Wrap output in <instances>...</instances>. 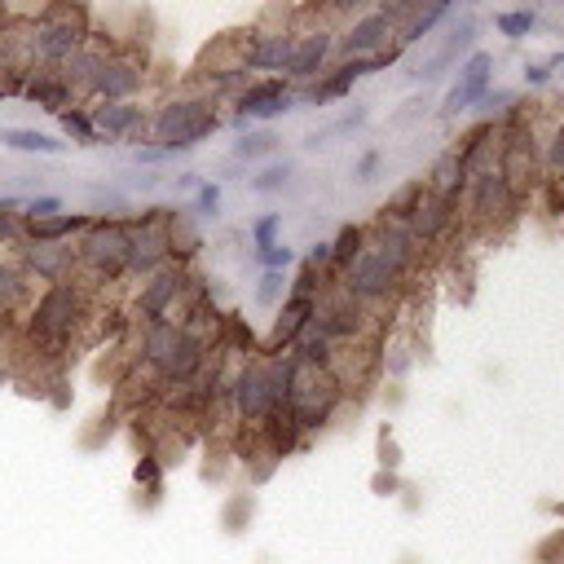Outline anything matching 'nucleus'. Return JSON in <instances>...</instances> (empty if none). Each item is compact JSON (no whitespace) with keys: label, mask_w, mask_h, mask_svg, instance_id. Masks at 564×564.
<instances>
[{"label":"nucleus","mask_w":564,"mask_h":564,"mask_svg":"<svg viewBox=\"0 0 564 564\" xmlns=\"http://www.w3.org/2000/svg\"><path fill=\"white\" fill-rule=\"evenodd\" d=\"M304 265H313V269L331 274V243H313V248L304 252Z\"/></svg>","instance_id":"nucleus-52"},{"label":"nucleus","mask_w":564,"mask_h":564,"mask_svg":"<svg viewBox=\"0 0 564 564\" xmlns=\"http://www.w3.org/2000/svg\"><path fill=\"white\" fill-rule=\"evenodd\" d=\"M287 300V274H261L256 283V304L261 309H278Z\"/></svg>","instance_id":"nucleus-42"},{"label":"nucleus","mask_w":564,"mask_h":564,"mask_svg":"<svg viewBox=\"0 0 564 564\" xmlns=\"http://www.w3.org/2000/svg\"><path fill=\"white\" fill-rule=\"evenodd\" d=\"M428 97H410V101H401V110H393V116H388V124L393 129H410V124H419L423 116H428Z\"/></svg>","instance_id":"nucleus-46"},{"label":"nucleus","mask_w":564,"mask_h":564,"mask_svg":"<svg viewBox=\"0 0 564 564\" xmlns=\"http://www.w3.org/2000/svg\"><path fill=\"white\" fill-rule=\"evenodd\" d=\"M340 287L362 304V309H375V304H393L397 296H401V287H406V278L367 243V252L340 274Z\"/></svg>","instance_id":"nucleus-12"},{"label":"nucleus","mask_w":564,"mask_h":564,"mask_svg":"<svg viewBox=\"0 0 564 564\" xmlns=\"http://www.w3.org/2000/svg\"><path fill=\"white\" fill-rule=\"evenodd\" d=\"M248 235H252V248H256V252L274 248V243H278V235H283V212H265V216H256Z\"/></svg>","instance_id":"nucleus-39"},{"label":"nucleus","mask_w":564,"mask_h":564,"mask_svg":"<svg viewBox=\"0 0 564 564\" xmlns=\"http://www.w3.org/2000/svg\"><path fill=\"white\" fill-rule=\"evenodd\" d=\"M23 97L36 101V106H45V110H53V116H62V110L75 106V93L67 88V80H62L58 71H27Z\"/></svg>","instance_id":"nucleus-25"},{"label":"nucleus","mask_w":564,"mask_h":564,"mask_svg":"<svg viewBox=\"0 0 564 564\" xmlns=\"http://www.w3.org/2000/svg\"><path fill=\"white\" fill-rule=\"evenodd\" d=\"M49 216H62V199L58 194H32L23 203V225L27 220H49Z\"/></svg>","instance_id":"nucleus-43"},{"label":"nucleus","mask_w":564,"mask_h":564,"mask_svg":"<svg viewBox=\"0 0 564 564\" xmlns=\"http://www.w3.org/2000/svg\"><path fill=\"white\" fill-rule=\"evenodd\" d=\"M296 106V88L283 80V75H265V80H252L239 97H235V129H252V124H269L278 116Z\"/></svg>","instance_id":"nucleus-14"},{"label":"nucleus","mask_w":564,"mask_h":564,"mask_svg":"<svg viewBox=\"0 0 564 564\" xmlns=\"http://www.w3.org/2000/svg\"><path fill=\"white\" fill-rule=\"evenodd\" d=\"M0 146L23 151V155H62L67 151V142H58L40 129H0Z\"/></svg>","instance_id":"nucleus-34"},{"label":"nucleus","mask_w":564,"mask_h":564,"mask_svg":"<svg viewBox=\"0 0 564 564\" xmlns=\"http://www.w3.org/2000/svg\"><path fill=\"white\" fill-rule=\"evenodd\" d=\"M291 172H296V164L291 159H269L248 185H252V194H278L287 181H291Z\"/></svg>","instance_id":"nucleus-37"},{"label":"nucleus","mask_w":564,"mask_h":564,"mask_svg":"<svg viewBox=\"0 0 564 564\" xmlns=\"http://www.w3.org/2000/svg\"><path fill=\"white\" fill-rule=\"evenodd\" d=\"M423 185H428V181H423ZM459 207H464L459 199H445V194H436V190H423V203H419V212H415V220H410V235H415L423 248L445 243L449 235H455V225L464 220Z\"/></svg>","instance_id":"nucleus-21"},{"label":"nucleus","mask_w":564,"mask_h":564,"mask_svg":"<svg viewBox=\"0 0 564 564\" xmlns=\"http://www.w3.org/2000/svg\"><path fill=\"white\" fill-rule=\"evenodd\" d=\"M490 88H494V53H490V49H477V53L459 67L455 84L445 88V97H441V120H459L464 110H477V101H481Z\"/></svg>","instance_id":"nucleus-15"},{"label":"nucleus","mask_w":564,"mask_h":564,"mask_svg":"<svg viewBox=\"0 0 564 564\" xmlns=\"http://www.w3.org/2000/svg\"><path fill=\"white\" fill-rule=\"evenodd\" d=\"M371 490H375L380 499H393V494L401 490V477H397V472H384V468H380V472H375V481H371Z\"/></svg>","instance_id":"nucleus-50"},{"label":"nucleus","mask_w":564,"mask_h":564,"mask_svg":"<svg viewBox=\"0 0 564 564\" xmlns=\"http://www.w3.org/2000/svg\"><path fill=\"white\" fill-rule=\"evenodd\" d=\"M23 45H27L32 71L36 67L40 71H62V62L88 45V10H71V5L40 10L32 32L23 36Z\"/></svg>","instance_id":"nucleus-5"},{"label":"nucleus","mask_w":564,"mask_h":564,"mask_svg":"<svg viewBox=\"0 0 564 564\" xmlns=\"http://www.w3.org/2000/svg\"><path fill=\"white\" fill-rule=\"evenodd\" d=\"M494 27H499V36H507L516 45L538 27V10H503V14H494Z\"/></svg>","instance_id":"nucleus-38"},{"label":"nucleus","mask_w":564,"mask_h":564,"mask_svg":"<svg viewBox=\"0 0 564 564\" xmlns=\"http://www.w3.org/2000/svg\"><path fill=\"white\" fill-rule=\"evenodd\" d=\"M525 199L512 190V181L499 172V164L481 168L468 177V190H464V220L481 235H494V230H507V225L520 216Z\"/></svg>","instance_id":"nucleus-7"},{"label":"nucleus","mask_w":564,"mask_h":564,"mask_svg":"<svg viewBox=\"0 0 564 564\" xmlns=\"http://www.w3.org/2000/svg\"><path fill=\"white\" fill-rule=\"evenodd\" d=\"M88 225H93V216L62 212V216H49V220H27L23 225V239L27 243H71V239H80L88 230Z\"/></svg>","instance_id":"nucleus-26"},{"label":"nucleus","mask_w":564,"mask_h":564,"mask_svg":"<svg viewBox=\"0 0 564 564\" xmlns=\"http://www.w3.org/2000/svg\"><path fill=\"white\" fill-rule=\"evenodd\" d=\"M252 507H256L252 494H239V499L230 503V512H225V525H230V533H239V520H243V516L252 520Z\"/></svg>","instance_id":"nucleus-49"},{"label":"nucleus","mask_w":564,"mask_h":564,"mask_svg":"<svg viewBox=\"0 0 564 564\" xmlns=\"http://www.w3.org/2000/svg\"><path fill=\"white\" fill-rule=\"evenodd\" d=\"M133 159H137V168H155V164H168L172 155H168V151H159V146H137V155H133Z\"/></svg>","instance_id":"nucleus-53"},{"label":"nucleus","mask_w":564,"mask_h":564,"mask_svg":"<svg viewBox=\"0 0 564 564\" xmlns=\"http://www.w3.org/2000/svg\"><path fill=\"white\" fill-rule=\"evenodd\" d=\"M32 304V278L19 261H0V322L27 313Z\"/></svg>","instance_id":"nucleus-28"},{"label":"nucleus","mask_w":564,"mask_h":564,"mask_svg":"<svg viewBox=\"0 0 564 564\" xmlns=\"http://www.w3.org/2000/svg\"><path fill=\"white\" fill-rule=\"evenodd\" d=\"M362 252H367V230H362V225H345V230L331 239V278L340 283V274H345Z\"/></svg>","instance_id":"nucleus-32"},{"label":"nucleus","mask_w":564,"mask_h":564,"mask_svg":"<svg viewBox=\"0 0 564 564\" xmlns=\"http://www.w3.org/2000/svg\"><path fill=\"white\" fill-rule=\"evenodd\" d=\"M313 331L326 335L335 349H353V345L367 340V331H371V309H362L340 283H331V287L317 296Z\"/></svg>","instance_id":"nucleus-10"},{"label":"nucleus","mask_w":564,"mask_h":564,"mask_svg":"<svg viewBox=\"0 0 564 564\" xmlns=\"http://www.w3.org/2000/svg\"><path fill=\"white\" fill-rule=\"evenodd\" d=\"M256 265H261V274H287V269L296 265V252L283 248V243H274V248L256 252Z\"/></svg>","instance_id":"nucleus-44"},{"label":"nucleus","mask_w":564,"mask_h":564,"mask_svg":"<svg viewBox=\"0 0 564 564\" xmlns=\"http://www.w3.org/2000/svg\"><path fill=\"white\" fill-rule=\"evenodd\" d=\"M375 459H380V468H384V472H397V468H401V445H397L393 428H380V441H375Z\"/></svg>","instance_id":"nucleus-45"},{"label":"nucleus","mask_w":564,"mask_h":564,"mask_svg":"<svg viewBox=\"0 0 564 564\" xmlns=\"http://www.w3.org/2000/svg\"><path fill=\"white\" fill-rule=\"evenodd\" d=\"M142 88H146V58H137L129 49H116L101 62L88 97H97V101H137Z\"/></svg>","instance_id":"nucleus-17"},{"label":"nucleus","mask_w":564,"mask_h":564,"mask_svg":"<svg viewBox=\"0 0 564 564\" xmlns=\"http://www.w3.org/2000/svg\"><path fill=\"white\" fill-rule=\"evenodd\" d=\"M477 40H481V19L472 10L455 14V23H449V32L436 40V49L410 71L415 84H441L449 71H459L472 53H477Z\"/></svg>","instance_id":"nucleus-11"},{"label":"nucleus","mask_w":564,"mask_h":564,"mask_svg":"<svg viewBox=\"0 0 564 564\" xmlns=\"http://www.w3.org/2000/svg\"><path fill=\"white\" fill-rule=\"evenodd\" d=\"M410 367H415V358H410V349H406V345H397V349H388V353H384V371H388V380H406V375H410Z\"/></svg>","instance_id":"nucleus-47"},{"label":"nucleus","mask_w":564,"mask_h":564,"mask_svg":"<svg viewBox=\"0 0 564 564\" xmlns=\"http://www.w3.org/2000/svg\"><path fill=\"white\" fill-rule=\"evenodd\" d=\"M181 194H199V185H203V177L199 172H177V181H172Z\"/></svg>","instance_id":"nucleus-54"},{"label":"nucleus","mask_w":564,"mask_h":564,"mask_svg":"<svg viewBox=\"0 0 564 564\" xmlns=\"http://www.w3.org/2000/svg\"><path fill=\"white\" fill-rule=\"evenodd\" d=\"M27 278L45 283V287H62V283H80V265H75V248L71 243H23V261Z\"/></svg>","instance_id":"nucleus-20"},{"label":"nucleus","mask_w":564,"mask_h":564,"mask_svg":"<svg viewBox=\"0 0 564 564\" xmlns=\"http://www.w3.org/2000/svg\"><path fill=\"white\" fill-rule=\"evenodd\" d=\"M137 367L146 371V380L159 393L190 388L212 367L207 331H194V326H181V322H151V326H142Z\"/></svg>","instance_id":"nucleus-1"},{"label":"nucleus","mask_w":564,"mask_h":564,"mask_svg":"<svg viewBox=\"0 0 564 564\" xmlns=\"http://www.w3.org/2000/svg\"><path fill=\"white\" fill-rule=\"evenodd\" d=\"M331 49H335V32H326V27H313V32H300V40H296V53H291V62H287V84H313L322 71H326V58H331Z\"/></svg>","instance_id":"nucleus-24"},{"label":"nucleus","mask_w":564,"mask_h":564,"mask_svg":"<svg viewBox=\"0 0 564 564\" xmlns=\"http://www.w3.org/2000/svg\"><path fill=\"white\" fill-rule=\"evenodd\" d=\"M345 380L335 371H317V367H304L287 353V415L291 423L300 428V436L309 432H322L335 415L345 406Z\"/></svg>","instance_id":"nucleus-4"},{"label":"nucleus","mask_w":564,"mask_h":564,"mask_svg":"<svg viewBox=\"0 0 564 564\" xmlns=\"http://www.w3.org/2000/svg\"><path fill=\"white\" fill-rule=\"evenodd\" d=\"M137 485L151 494V503H159V494H164V468H159V455H142V464H137Z\"/></svg>","instance_id":"nucleus-41"},{"label":"nucleus","mask_w":564,"mask_h":564,"mask_svg":"<svg viewBox=\"0 0 564 564\" xmlns=\"http://www.w3.org/2000/svg\"><path fill=\"white\" fill-rule=\"evenodd\" d=\"M296 40H300V32H291V27H256V32L248 36V45L239 49V53H243V71H248V75H252V71L287 75V62H291V53H296Z\"/></svg>","instance_id":"nucleus-18"},{"label":"nucleus","mask_w":564,"mask_h":564,"mask_svg":"<svg viewBox=\"0 0 564 564\" xmlns=\"http://www.w3.org/2000/svg\"><path fill=\"white\" fill-rule=\"evenodd\" d=\"M190 212H194V220H216L220 216V185L216 181H203L199 194L190 199Z\"/></svg>","instance_id":"nucleus-40"},{"label":"nucleus","mask_w":564,"mask_h":564,"mask_svg":"<svg viewBox=\"0 0 564 564\" xmlns=\"http://www.w3.org/2000/svg\"><path fill=\"white\" fill-rule=\"evenodd\" d=\"M538 155H542V181H564V110L551 116L547 129H538Z\"/></svg>","instance_id":"nucleus-29"},{"label":"nucleus","mask_w":564,"mask_h":564,"mask_svg":"<svg viewBox=\"0 0 564 564\" xmlns=\"http://www.w3.org/2000/svg\"><path fill=\"white\" fill-rule=\"evenodd\" d=\"M190 291H194V274H190L185 265H164L159 274L142 278L133 309H137L142 326H151V322H172V317L181 313V304H185Z\"/></svg>","instance_id":"nucleus-13"},{"label":"nucleus","mask_w":564,"mask_h":564,"mask_svg":"<svg viewBox=\"0 0 564 564\" xmlns=\"http://www.w3.org/2000/svg\"><path fill=\"white\" fill-rule=\"evenodd\" d=\"M367 75H375V71H371V58H362V62H340V67H326V71H322L313 84L296 88V101H304V106H331V101L349 97V93L358 88V80H367Z\"/></svg>","instance_id":"nucleus-23"},{"label":"nucleus","mask_w":564,"mask_h":564,"mask_svg":"<svg viewBox=\"0 0 564 564\" xmlns=\"http://www.w3.org/2000/svg\"><path fill=\"white\" fill-rule=\"evenodd\" d=\"M380 168H384V151H367V155L353 164V177H358L362 185H371V181L380 177Z\"/></svg>","instance_id":"nucleus-48"},{"label":"nucleus","mask_w":564,"mask_h":564,"mask_svg":"<svg viewBox=\"0 0 564 564\" xmlns=\"http://www.w3.org/2000/svg\"><path fill=\"white\" fill-rule=\"evenodd\" d=\"M216 129H220V116H216L212 97H172L151 116V137L168 155H185V151L203 146Z\"/></svg>","instance_id":"nucleus-6"},{"label":"nucleus","mask_w":564,"mask_h":564,"mask_svg":"<svg viewBox=\"0 0 564 564\" xmlns=\"http://www.w3.org/2000/svg\"><path fill=\"white\" fill-rule=\"evenodd\" d=\"M278 155V133L274 129H248L235 146H230V164H261Z\"/></svg>","instance_id":"nucleus-33"},{"label":"nucleus","mask_w":564,"mask_h":564,"mask_svg":"<svg viewBox=\"0 0 564 564\" xmlns=\"http://www.w3.org/2000/svg\"><path fill=\"white\" fill-rule=\"evenodd\" d=\"M168 212L172 207H142V216H129V278H151L164 265H172L168 243Z\"/></svg>","instance_id":"nucleus-9"},{"label":"nucleus","mask_w":564,"mask_h":564,"mask_svg":"<svg viewBox=\"0 0 564 564\" xmlns=\"http://www.w3.org/2000/svg\"><path fill=\"white\" fill-rule=\"evenodd\" d=\"M80 274L93 283H120L129 278V220H97L71 243Z\"/></svg>","instance_id":"nucleus-8"},{"label":"nucleus","mask_w":564,"mask_h":564,"mask_svg":"<svg viewBox=\"0 0 564 564\" xmlns=\"http://www.w3.org/2000/svg\"><path fill=\"white\" fill-rule=\"evenodd\" d=\"M287 410V353L283 358H243L230 380V415L243 428H265Z\"/></svg>","instance_id":"nucleus-3"},{"label":"nucleus","mask_w":564,"mask_h":564,"mask_svg":"<svg viewBox=\"0 0 564 564\" xmlns=\"http://www.w3.org/2000/svg\"><path fill=\"white\" fill-rule=\"evenodd\" d=\"M367 120H371V110H367V106H353V110H345V116H335L331 124L313 129V133H309L300 146H304V151H322V146H331L335 137H349V133H358Z\"/></svg>","instance_id":"nucleus-31"},{"label":"nucleus","mask_w":564,"mask_h":564,"mask_svg":"<svg viewBox=\"0 0 564 564\" xmlns=\"http://www.w3.org/2000/svg\"><path fill=\"white\" fill-rule=\"evenodd\" d=\"M313 313H317V300L291 296V291H287V300H283V309H278V317H274V326H269V335H265L261 353H265V358L291 353V349L304 340V331L313 326Z\"/></svg>","instance_id":"nucleus-19"},{"label":"nucleus","mask_w":564,"mask_h":564,"mask_svg":"<svg viewBox=\"0 0 564 564\" xmlns=\"http://www.w3.org/2000/svg\"><path fill=\"white\" fill-rule=\"evenodd\" d=\"M455 14H459V10H449V5H419V10H415V19H410V23L397 32V45H401V49L419 45L423 36H432V27H436V23L455 19Z\"/></svg>","instance_id":"nucleus-35"},{"label":"nucleus","mask_w":564,"mask_h":564,"mask_svg":"<svg viewBox=\"0 0 564 564\" xmlns=\"http://www.w3.org/2000/svg\"><path fill=\"white\" fill-rule=\"evenodd\" d=\"M88 116H93L97 137L106 142H137L151 133V116L142 101H97Z\"/></svg>","instance_id":"nucleus-22"},{"label":"nucleus","mask_w":564,"mask_h":564,"mask_svg":"<svg viewBox=\"0 0 564 564\" xmlns=\"http://www.w3.org/2000/svg\"><path fill=\"white\" fill-rule=\"evenodd\" d=\"M393 40H397V32H393L388 14L384 10H362V14H353V23L345 32H335V53H340L345 62H362V58L384 53Z\"/></svg>","instance_id":"nucleus-16"},{"label":"nucleus","mask_w":564,"mask_h":564,"mask_svg":"<svg viewBox=\"0 0 564 564\" xmlns=\"http://www.w3.org/2000/svg\"><path fill=\"white\" fill-rule=\"evenodd\" d=\"M58 124H62V133L75 142V146H97L101 137H97V129H93V116L84 106H71V110H62L58 116Z\"/></svg>","instance_id":"nucleus-36"},{"label":"nucleus","mask_w":564,"mask_h":564,"mask_svg":"<svg viewBox=\"0 0 564 564\" xmlns=\"http://www.w3.org/2000/svg\"><path fill=\"white\" fill-rule=\"evenodd\" d=\"M168 243H172V265H185L203 252V230H199V220L190 207H172L168 212Z\"/></svg>","instance_id":"nucleus-27"},{"label":"nucleus","mask_w":564,"mask_h":564,"mask_svg":"<svg viewBox=\"0 0 564 564\" xmlns=\"http://www.w3.org/2000/svg\"><path fill=\"white\" fill-rule=\"evenodd\" d=\"M525 84L529 88H547L551 84V67L547 62H525Z\"/></svg>","instance_id":"nucleus-51"},{"label":"nucleus","mask_w":564,"mask_h":564,"mask_svg":"<svg viewBox=\"0 0 564 564\" xmlns=\"http://www.w3.org/2000/svg\"><path fill=\"white\" fill-rule=\"evenodd\" d=\"M93 317V296L84 283H62V287H45L32 304H27V340L40 358L62 362L75 345L80 326Z\"/></svg>","instance_id":"nucleus-2"},{"label":"nucleus","mask_w":564,"mask_h":564,"mask_svg":"<svg viewBox=\"0 0 564 564\" xmlns=\"http://www.w3.org/2000/svg\"><path fill=\"white\" fill-rule=\"evenodd\" d=\"M525 110V101H520V93L516 88H490L481 101H477V124H494V129H503L507 120H516Z\"/></svg>","instance_id":"nucleus-30"}]
</instances>
